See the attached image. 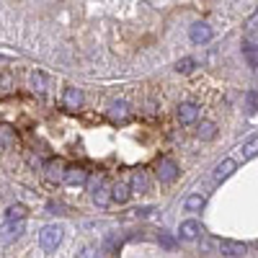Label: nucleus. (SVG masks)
I'll return each instance as SVG.
<instances>
[{"mask_svg":"<svg viewBox=\"0 0 258 258\" xmlns=\"http://www.w3.org/2000/svg\"><path fill=\"white\" fill-rule=\"evenodd\" d=\"M62 235H64V227L62 225H47V227H41L39 245L44 248V250H57V245L62 243Z\"/></svg>","mask_w":258,"mask_h":258,"instance_id":"obj_1","label":"nucleus"},{"mask_svg":"<svg viewBox=\"0 0 258 258\" xmlns=\"http://www.w3.org/2000/svg\"><path fill=\"white\" fill-rule=\"evenodd\" d=\"M111 186H109V181H106L103 176H98L96 181H93V186H91V194H93V202L98 204V207H106L109 204V199H111Z\"/></svg>","mask_w":258,"mask_h":258,"instance_id":"obj_2","label":"nucleus"},{"mask_svg":"<svg viewBox=\"0 0 258 258\" xmlns=\"http://www.w3.org/2000/svg\"><path fill=\"white\" fill-rule=\"evenodd\" d=\"M214 245H217V253L220 255H227V258H240V255L248 253L245 243H238V240H217Z\"/></svg>","mask_w":258,"mask_h":258,"instance_id":"obj_3","label":"nucleus"},{"mask_svg":"<svg viewBox=\"0 0 258 258\" xmlns=\"http://www.w3.org/2000/svg\"><path fill=\"white\" fill-rule=\"evenodd\" d=\"M158 178H160V183H173V181L178 178V165H176V160L163 158V160L158 163Z\"/></svg>","mask_w":258,"mask_h":258,"instance_id":"obj_4","label":"nucleus"},{"mask_svg":"<svg viewBox=\"0 0 258 258\" xmlns=\"http://www.w3.org/2000/svg\"><path fill=\"white\" fill-rule=\"evenodd\" d=\"M64 183H73V186H80L88 181V170H85L83 165H70V168H64Z\"/></svg>","mask_w":258,"mask_h":258,"instance_id":"obj_5","label":"nucleus"},{"mask_svg":"<svg viewBox=\"0 0 258 258\" xmlns=\"http://www.w3.org/2000/svg\"><path fill=\"white\" fill-rule=\"evenodd\" d=\"M202 232H204V227H202L197 220H186V222H181V227H178L181 240H197Z\"/></svg>","mask_w":258,"mask_h":258,"instance_id":"obj_6","label":"nucleus"},{"mask_svg":"<svg viewBox=\"0 0 258 258\" xmlns=\"http://www.w3.org/2000/svg\"><path fill=\"white\" fill-rule=\"evenodd\" d=\"M235 170H238V163H235L232 158H225L217 168H214V181H217V183H222V181H227L232 173H235Z\"/></svg>","mask_w":258,"mask_h":258,"instance_id":"obj_7","label":"nucleus"},{"mask_svg":"<svg viewBox=\"0 0 258 258\" xmlns=\"http://www.w3.org/2000/svg\"><path fill=\"white\" fill-rule=\"evenodd\" d=\"M21 232H24V220H18V222H8L3 230H0V240L3 243H13L21 238Z\"/></svg>","mask_w":258,"mask_h":258,"instance_id":"obj_8","label":"nucleus"},{"mask_svg":"<svg viewBox=\"0 0 258 258\" xmlns=\"http://www.w3.org/2000/svg\"><path fill=\"white\" fill-rule=\"evenodd\" d=\"M188 36H191L194 44H207V41L212 39V26H207V24H194L191 31H188Z\"/></svg>","mask_w":258,"mask_h":258,"instance_id":"obj_9","label":"nucleus"},{"mask_svg":"<svg viewBox=\"0 0 258 258\" xmlns=\"http://www.w3.org/2000/svg\"><path fill=\"white\" fill-rule=\"evenodd\" d=\"M199 116V106L197 103H181L178 106V121L181 124H194Z\"/></svg>","mask_w":258,"mask_h":258,"instance_id":"obj_10","label":"nucleus"},{"mask_svg":"<svg viewBox=\"0 0 258 258\" xmlns=\"http://www.w3.org/2000/svg\"><path fill=\"white\" fill-rule=\"evenodd\" d=\"M44 170H47V181H52V183H59L64 178V165L59 160H49L44 165Z\"/></svg>","mask_w":258,"mask_h":258,"instance_id":"obj_11","label":"nucleus"},{"mask_svg":"<svg viewBox=\"0 0 258 258\" xmlns=\"http://www.w3.org/2000/svg\"><path fill=\"white\" fill-rule=\"evenodd\" d=\"M64 106H68V109H80L83 106V91L80 88H64Z\"/></svg>","mask_w":258,"mask_h":258,"instance_id":"obj_12","label":"nucleus"},{"mask_svg":"<svg viewBox=\"0 0 258 258\" xmlns=\"http://www.w3.org/2000/svg\"><path fill=\"white\" fill-rule=\"evenodd\" d=\"M129 188H132L135 194H145V191L150 188V178H147V173L137 170V173L132 176V181H129Z\"/></svg>","mask_w":258,"mask_h":258,"instance_id":"obj_13","label":"nucleus"},{"mask_svg":"<svg viewBox=\"0 0 258 258\" xmlns=\"http://www.w3.org/2000/svg\"><path fill=\"white\" fill-rule=\"evenodd\" d=\"M204 204H207V197H204V194H191V197L183 202V209H186V212H202Z\"/></svg>","mask_w":258,"mask_h":258,"instance_id":"obj_14","label":"nucleus"},{"mask_svg":"<svg viewBox=\"0 0 258 258\" xmlns=\"http://www.w3.org/2000/svg\"><path fill=\"white\" fill-rule=\"evenodd\" d=\"M26 207L24 204H11L6 209V222H18V220H26Z\"/></svg>","mask_w":258,"mask_h":258,"instance_id":"obj_15","label":"nucleus"},{"mask_svg":"<svg viewBox=\"0 0 258 258\" xmlns=\"http://www.w3.org/2000/svg\"><path fill=\"white\" fill-rule=\"evenodd\" d=\"M240 153H243V160H253V158L258 155V135L250 137L248 142H243V150H240Z\"/></svg>","mask_w":258,"mask_h":258,"instance_id":"obj_16","label":"nucleus"},{"mask_svg":"<svg viewBox=\"0 0 258 258\" xmlns=\"http://www.w3.org/2000/svg\"><path fill=\"white\" fill-rule=\"evenodd\" d=\"M129 194H132V188H129V186H124V183H116V186H111V199H114V202H119V204H124V202L129 199Z\"/></svg>","mask_w":258,"mask_h":258,"instance_id":"obj_17","label":"nucleus"},{"mask_svg":"<svg viewBox=\"0 0 258 258\" xmlns=\"http://www.w3.org/2000/svg\"><path fill=\"white\" fill-rule=\"evenodd\" d=\"M126 114H129V106L124 103V101H114L111 103V109H109V116L116 121V119H126Z\"/></svg>","mask_w":258,"mask_h":258,"instance_id":"obj_18","label":"nucleus"},{"mask_svg":"<svg viewBox=\"0 0 258 258\" xmlns=\"http://www.w3.org/2000/svg\"><path fill=\"white\" fill-rule=\"evenodd\" d=\"M243 54L248 59L250 68H258V44H250V41H245L243 44Z\"/></svg>","mask_w":258,"mask_h":258,"instance_id":"obj_19","label":"nucleus"},{"mask_svg":"<svg viewBox=\"0 0 258 258\" xmlns=\"http://www.w3.org/2000/svg\"><path fill=\"white\" fill-rule=\"evenodd\" d=\"M199 137L202 140H214L217 137V126H214L212 121H202L199 124Z\"/></svg>","mask_w":258,"mask_h":258,"instance_id":"obj_20","label":"nucleus"},{"mask_svg":"<svg viewBox=\"0 0 258 258\" xmlns=\"http://www.w3.org/2000/svg\"><path fill=\"white\" fill-rule=\"evenodd\" d=\"M194 68H197V59H191V57H183V59L176 64V70H178V73H183V75H188Z\"/></svg>","mask_w":258,"mask_h":258,"instance_id":"obj_21","label":"nucleus"},{"mask_svg":"<svg viewBox=\"0 0 258 258\" xmlns=\"http://www.w3.org/2000/svg\"><path fill=\"white\" fill-rule=\"evenodd\" d=\"M0 142H3V145H11V142H13V132H11V126H0Z\"/></svg>","mask_w":258,"mask_h":258,"instance_id":"obj_22","label":"nucleus"},{"mask_svg":"<svg viewBox=\"0 0 258 258\" xmlns=\"http://www.w3.org/2000/svg\"><path fill=\"white\" fill-rule=\"evenodd\" d=\"M31 83H34V91H44V75L41 73H34Z\"/></svg>","mask_w":258,"mask_h":258,"instance_id":"obj_23","label":"nucleus"},{"mask_svg":"<svg viewBox=\"0 0 258 258\" xmlns=\"http://www.w3.org/2000/svg\"><path fill=\"white\" fill-rule=\"evenodd\" d=\"M248 106H250V114H258V96L248 93Z\"/></svg>","mask_w":258,"mask_h":258,"instance_id":"obj_24","label":"nucleus"},{"mask_svg":"<svg viewBox=\"0 0 258 258\" xmlns=\"http://www.w3.org/2000/svg\"><path fill=\"white\" fill-rule=\"evenodd\" d=\"M160 245H163V248H173V245H176V240L170 238V235H163V232H160Z\"/></svg>","mask_w":258,"mask_h":258,"instance_id":"obj_25","label":"nucleus"},{"mask_svg":"<svg viewBox=\"0 0 258 258\" xmlns=\"http://www.w3.org/2000/svg\"><path fill=\"white\" fill-rule=\"evenodd\" d=\"M47 209H49V212H52V214H59V212H62V209H64V207H62V204H59V202H49V204H47Z\"/></svg>","mask_w":258,"mask_h":258,"instance_id":"obj_26","label":"nucleus"},{"mask_svg":"<svg viewBox=\"0 0 258 258\" xmlns=\"http://www.w3.org/2000/svg\"><path fill=\"white\" fill-rule=\"evenodd\" d=\"M245 26H248L250 31H253V29H258V11H255V16H253V18H248V24H245Z\"/></svg>","mask_w":258,"mask_h":258,"instance_id":"obj_27","label":"nucleus"}]
</instances>
